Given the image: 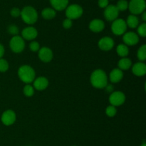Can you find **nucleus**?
Instances as JSON below:
<instances>
[{
	"label": "nucleus",
	"mask_w": 146,
	"mask_h": 146,
	"mask_svg": "<svg viewBox=\"0 0 146 146\" xmlns=\"http://www.w3.org/2000/svg\"><path fill=\"white\" fill-rule=\"evenodd\" d=\"M18 76L20 80L26 84L33 82L36 78V72L32 67L27 64L21 66L18 70Z\"/></svg>",
	"instance_id": "2"
},
{
	"label": "nucleus",
	"mask_w": 146,
	"mask_h": 146,
	"mask_svg": "<svg viewBox=\"0 0 146 146\" xmlns=\"http://www.w3.org/2000/svg\"><path fill=\"white\" fill-rule=\"evenodd\" d=\"M17 120V115L12 110H7L2 113L1 116V123L6 126H10L14 124Z\"/></svg>",
	"instance_id": "9"
},
{
	"label": "nucleus",
	"mask_w": 146,
	"mask_h": 146,
	"mask_svg": "<svg viewBox=\"0 0 146 146\" xmlns=\"http://www.w3.org/2000/svg\"><path fill=\"white\" fill-rule=\"evenodd\" d=\"M84 14V9L79 4H73L66 8V17L71 20L79 19Z\"/></svg>",
	"instance_id": "4"
},
{
	"label": "nucleus",
	"mask_w": 146,
	"mask_h": 146,
	"mask_svg": "<svg viewBox=\"0 0 146 146\" xmlns=\"http://www.w3.org/2000/svg\"><path fill=\"white\" fill-rule=\"evenodd\" d=\"M98 5L100 8L105 9L109 5V0H98Z\"/></svg>",
	"instance_id": "34"
},
{
	"label": "nucleus",
	"mask_w": 146,
	"mask_h": 146,
	"mask_svg": "<svg viewBox=\"0 0 146 146\" xmlns=\"http://www.w3.org/2000/svg\"><path fill=\"white\" fill-rule=\"evenodd\" d=\"M105 88H106L107 92H112L113 90V87L111 84H107V86Z\"/></svg>",
	"instance_id": "36"
},
{
	"label": "nucleus",
	"mask_w": 146,
	"mask_h": 146,
	"mask_svg": "<svg viewBox=\"0 0 146 146\" xmlns=\"http://www.w3.org/2000/svg\"><path fill=\"white\" fill-rule=\"evenodd\" d=\"M4 53H5V50H4V47L2 44L0 43V59L2 58V57L4 56Z\"/></svg>",
	"instance_id": "35"
},
{
	"label": "nucleus",
	"mask_w": 146,
	"mask_h": 146,
	"mask_svg": "<svg viewBox=\"0 0 146 146\" xmlns=\"http://www.w3.org/2000/svg\"><path fill=\"white\" fill-rule=\"evenodd\" d=\"M34 92H35V89L34 88L32 85H31L30 84H27L24 87L23 89V92L24 94L27 97H31L34 95Z\"/></svg>",
	"instance_id": "25"
},
{
	"label": "nucleus",
	"mask_w": 146,
	"mask_h": 146,
	"mask_svg": "<svg viewBox=\"0 0 146 146\" xmlns=\"http://www.w3.org/2000/svg\"><path fill=\"white\" fill-rule=\"evenodd\" d=\"M116 52L121 57H126L129 54V48L128 46L125 44H118L116 47Z\"/></svg>",
	"instance_id": "23"
},
{
	"label": "nucleus",
	"mask_w": 146,
	"mask_h": 146,
	"mask_svg": "<svg viewBox=\"0 0 146 146\" xmlns=\"http://www.w3.org/2000/svg\"><path fill=\"white\" fill-rule=\"evenodd\" d=\"M108 76L104 70L101 69L95 70L91 74L90 81L94 87L97 89H104L108 84Z\"/></svg>",
	"instance_id": "1"
},
{
	"label": "nucleus",
	"mask_w": 146,
	"mask_h": 146,
	"mask_svg": "<svg viewBox=\"0 0 146 146\" xmlns=\"http://www.w3.org/2000/svg\"><path fill=\"white\" fill-rule=\"evenodd\" d=\"M137 57L140 62H144L146 60V45L143 44L137 52Z\"/></svg>",
	"instance_id": "24"
},
{
	"label": "nucleus",
	"mask_w": 146,
	"mask_h": 146,
	"mask_svg": "<svg viewBox=\"0 0 146 146\" xmlns=\"http://www.w3.org/2000/svg\"><path fill=\"white\" fill-rule=\"evenodd\" d=\"M127 27L126 22L123 19H116L114 20L111 24V31L114 34L118 36L123 35L126 32Z\"/></svg>",
	"instance_id": "7"
},
{
	"label": "nucleus",
	"mask_w": 146,
	"mask_h": 146,
	"mask_svg": "<svg viewBox=\"0 0 146 146\" xmlns=\"http://www.w3.org/2000/svg\"><path fill=\"white\" fill-rule=\"evenodd\" d=\"M29 49L31 52H38L40 49L39 43L36 41H32L29 44Z\"/></svg>",
	"instance_id": "31"
},
{
	"label": "nucleus",
	"mask_w": 146,
	"mask_h": 146,
	"mask_svg": "<svg viewBox=\"0 0 146 146\" xmlns=\"http://www.w3.org/2000/svg\"><path fill=\"white\" fill-rule=\"evenodd\" d=\"M132 72L133 74L138 77H142L146 74V64L143 62H138L132 66Z\"/></svg>",
	"instance_id": "17"
},
{
	"label": "nucleus",
	"mask_w": 146,
	"mask_h": 146,
	"mask_svg": "<svg viewBox=\"0 0 146 146\" xmlns=\"http://www.w3.org/2000/svg\"><path fill=\"white\" fill-rule=\"evenodd\" d=\"M63 27L66 29H68L71 28L73 26V20L70 19L68 18H66L63 21Z\"/></svg>",
	"instance_id": "33"
},
{
	"label": "nucleus",
	"mask_w": 146,
	"mask_h": 146,
	"mask_svg": "<svg viewBox=\"0 0 146 146\" xmlns=\"http://www.w3.org/2000/svg\"><path fill=\"white\" fill-rule=\"evenodd\" d=\"M125 94L121 91L112 92L109 96V102L111 105L115 107L122 105L125 102Z\"/></svg>",
	"instance_id": "8"
},
{
	"label": "nucleus",
	"mask_w": 146,
	"mask_h": 146,
	"mask_svg": "<svg viewBox=\"0 0 146 146\" xmlns=\"http://www.w3.org/2000/svg\"><path fill=\"white\" fill-rule=\"evenodd\" d=\"M125 22H126L127 27L131 29H135L139 25V19L136 15L131 14L128 16Z\"/></svg>",
	"instance_id": "21"
},
{
	"label": "nucleus",
	"mask_w": 146,
	"mask_h": 146,
	"mask_svg": "<svg viewBox=\"0 0 146 146\" xmlns=\"http://www.w3.org/2000/svg\"><path fill=\"white\" fill-rule=\"evenodd\" d=\"M140 146H146V143H145V142H143V143Z\"/></svg>",
	"instance_id": "38"
},
{
	"label": "nucleus",
	"mask_w": 146,
	"mask_h": 146,
	"mask_svg": "<svg viewBox=\"0 0 146 146\" xmlns=\"http://www.w3.org/2000/svg\"><path fill=\"white\" fill-rule=\"evenodd\" d=\"M10 14L12 17L17 18V17H20V15H21V9L18 7H14L10 11Z\"/></svg>",
	"instance_id": "32"
},
{
	"label": "nucleus",
	"mask_w": 146,
	"mask_h": 146,
	"mask_svg": "<svg viewBox=\"0 0 146 146\" xmlns=\"http://www.w3.org/2000/svg\"><path fill=\"white\" fill-rule=\"evenodd\" d=\"M38 58L41 62L44 63H48L52 60L54 57V53L52 50L47 47H41L38 50Z\"/></svg>",
	"instance_id": "13"
},
{
	"label": "nucleus",
	"mask_w": 146,
	"mask_h": 146,
	"mask_svg": "<svg viewBox=\"0 0 146 146\" xmlns=\"http://www.w3.org/2000/svg\"><path fill=\"white\" fill-rule=\"evenodd\" d=\"M118 9L115 5H108L104 10V17L108 21H113L114 20L118 19L119 15Z\"/></svg>",
	"instance_id": "10"
},
{
	"label": "nucleus",
	"mask_w": 146,
	"mask_h": 146,
	"mask_svg": "<svg viewBox=\"0 0 146 146\" xmlns=\"http://www.w3.org/2000/svg\"><path fill=\"white\" fill-rule=\"evenodd\" d=\"M138 35L141 37H145L146 36V24L145 22L139 24L137 27Z\"/></svg>",
	"instance_id": "28"
},
{
	"label": "nucleus",
	"mask_w": 146,
	"mask_h": 146,
	"mask_svg": "<svg viewBox=\"0 0 146 146\" xmlns=\"http://www.w3.org/2000/svg\"><path fill=\"white\" fill-rule=\"evenodd\" d=\"M9 47L14 53H21L25 48V41L21 36H13L10 40Z\"/></svg>",
	"instance_id": "6"
},
{
	"label": "nucleus",
	"mask_w": 146,
	"mask_h": 146,
	"mask_svg": "<svg viewBox=\"0 0 146 146\" xmlns=\"http://www.w3.org/2000/svg\"><path fill=\"white\" fill-rule=\"evenodd\" d=\"M141 14H142V16H141V17H142L143 21L144 22H145V21H146V11H144Z\"/></svg>",
	"instance_id": "37"
},
{
	"label": "nucleus",
	"mask_w": 146,
	"mask_h": 146,
	"mask_svg": "<svg viewBox=\"0 0 146 146\" xmlns=\"http://www.w3.org/2000/svg\"><path fill=\"white\" fill-rule=\"evenodd\" d=\"M88 27H89L90 30L93 32H101L105 28V23L103 20L100 19H94L90 22Z\"/></svg>",
	"instance_id": "16"
},
{
	"label": "nucleus",
	"mask_w": 146,
	"mask_h": 146,
	"mask_svg": "<svg viewBox=\"0 0 146 146\" xmlns=\"http://www.w3.org/2000/svg\"><path fill=\"white\" fill-rule=\"evenodd\" d=\"M21 17L24 23L32 25L38 20V12L34 7L31 6H26L21 10Z\"/></svg>",
	"instance_id": "3"
},
{
	"label": "nucleus",
	"mask_w": 146,
	"mask_h": 146,
	"mask_svg": "<svg viewBox=\"0 0 146 146\" xmlns=\"http://www.w3.org/2000/svg\"><path fill=\"white\" fill-rule=\"evenodd\" d=\"M145 0H131L128 2V9L132 14L138 15L145 11Z\"/></svg>",
	"instance_id": "5"
},
{
	"label": "nucleus",
	"mask_w": 146,
	"mask_h": 146,
	"mask_svg": "<svg viewBox=\"0 0 146 146\" xmlns=\"http://www.w3.org/2000/svg\"><path fill=\"white\" fill-rule=\"evenodd\" d=\"M49 1L56 11H63L68 6V0H49Z\"/></svg>",
	"instance_id": "19"
},
{
	"label": "nucleus",
	"mask_w": 146,
	"mask_h": 146,
	"mask_svg": "<svg viewBox=\"0 0 146 146\" xmlns=\"http://www.w3.org/2000/svg\"><path fill=\"white\" fill-rule=\"evenodd\" d=\"M9 64L5 59H0V72H5L9 70Z\"/></svg>",
	"instance_id": "29"
},
{
	"label": "nucleus",
	"mask_w": 146,
	"mask_h": 146,
	"mask_svg": "<svg viewBox=\"0 0 146 146\" xmlns=\"http://www.w3.org/2000/svg\"><path fill=\"white\" fill-rule=\"evenodd\" d=\"M115 45V42L111 37H104L98 41V46L102 51L108 52L112 50Z\"/></svg>",
	"instance_id": "12"
},
{
	"label": "nucleus",
	"mask_w": 146,
	"mask_h": 146,
	"mask_svg": "<svg viewBox=\"0 0 146 146\" xmlns=\"http://www.w3.org/2000/svg\"><path fill=\"white\" fill-rule=\"evenodd\" d=\"M123 78V72L119 68H115L110 72L109 80L112 83H118Z\"/></svg>",
	"instance_id": "18"
},
{
	"label": "nucleus",
	"mask_w": 146,
	"mask_h": 146,
	"mask_svg": "<svg viewBox=\"0 0 146 146\" xmlns=\"http://www.w3.org/2000/svg\"><path fill=\"white\" fill-rule=\"evenodd\" d=\"M118 68L121 70L122 71L123 70H128L132 67V61L131 59L128 57H121V60H119L118 63Z\"/></svg>",
	"instance_id": "20"
},
{
	"label": "nucleus",
	"mask_w": 146,
	"mask_h": 146,
	"mask_svg": "<svg viewBox=\"0 0 146 146\" xmlns=\"http://www.w3.org/2000/svg\"><path fill=\"white\" fill-rule=\"evenodd\" d=\"M117 113V109L116 107L113 105H108V107L106 109V114L107 115V116L109 117H113L116 115Z\"/></svg>",
	"instance_id": "27"
},
{
	"label": "nucleus",
	"mask_w": 146,
	"mask_h": 146,
	"mask_svg": "<svg viewBox=\"0 0 146 146\" xmlns=\"http://www.w3.org/2000/svg\"><path fill=\"white\" fill-rule=\"evenodd\" d=\"M123 35V41L127 46L136 45L139 42V36L134 31H128Z\"/></svg>",
	"instance_id": "11"
},
{
	"label": "nucleus",
	"mask_w": 146,
	"mask_h": 146,
	"mask_svg": "<svg viewBox=\"0 0 146 146\" xmlns=\"http://www.w3.org/2000/svg\"><path fill=\"white\" fill-rule=\"evenodd\" d=\"M7 31H8L9 34H11L13 36L18 35L19 33V27L16 24H10L8 28H7Z\"/></svg>",
	"instance_id": "30"
},
{
	"label": "nucleus",
	"mask_w": 146,
	"mask_h": 146,
	"mask_svg": "<svg viewBox=\"0 0 146 146\" xmlns=\"http://www.w3.org/2000/svg\"><path fill=\"white\" fill-rule=\"evenodd\" d=\"M56 11L53 8L47 7L41 11V16L45 19H52L56 17Z\"/></svg>",
	"instance_id": "22"
},
{
	"label": "nucleus",
	"mask_w": 146,
	"mask_h": 146,
	"mask_svg": "<svg viewBox=\"0 0 146 146\" xmlns=\"http://www.w3.org/2000/svg\"><path fill=\"white\" fill-rule=\"evenodd\" d=\"M48 86V79L44 76H41L35 78V80L33 81V87L35 90L38 91H43L46 90Z\"/></svg>",
	"instance_id": "15"
},
{
	"label": "nucleus",
	"mask_w": 146,
	"mask_h": 146,
	"mask_svg": "<svg viewBox=\"0 0 146 146\" xmlns=\"http://www.w3.org/2000/svg\"><path fill=\"white\" fill-rule=\"evenodd\" d=\"M73 146H76V145H73Z\"/></svg>",
	"instance_id": "39"
},
{
	"label": "nucleus",
	"mask_w": 146,
	"mask_h": 146,
	"mask_svg": "<svg viewBox=\"0 0 146 146\" xmlns=\"http://www.w3.org/2000/svg\"><path fill=\"white\" fill-rule=\"evenodd\" d=\"M37 36H38V31L35 27L31 26L26 27L21 31V37L24 40H28V41L34 40V39L36 38Z\"/></svg>",
	"instance_id": "14"
},
{
	"label": "nucleus",
	"mask_w": 146,
	"mask_h": 146,
	"mask_svg": "<svg viewBox=\"0 0 146 146\" xmlns=\"http://www.w3.org/2000/svg\"><path fill=\"white\" fill-rule=\"evenodd\" d=\"M115 6L118 11H124L128 9V1L127 0H119Z\"/></svg>",
	"instance_id": "26"
}]
</instances>
